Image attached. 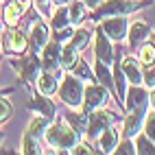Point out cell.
Instances as JSON below:
<instances>
[{
	"mask_svg": "<svg viewBox=\"0 0 155 155\" xmlns=\"http://www.w3.org/2000/svg\"><path fill=\"white\" fill-rule=\"evenodd\" d=\"M13 116V105L9 103L2 94H0V125H5V122Z\"/></svg>",
	"mask_w": 155,
	"mask_h": 155,
	"instance_id": "cell-30",
	"label": "cell"
},
{
	"mask_svg": "<svg viewBox=\"0 0 155 155\" xmlns=\"http://www.w3.org/2000/svg\"><path fill=\"white\" fill-rule=\"evenodd\" d=\"M107 101H109V90H107L105 85H101V83H90V85L85 87V96H83V111L90 116L94 109L105 107Z\"/></svg>",
	"mask_w": 155,
	"mask_h": 155,
	"instance_id": "cell-4",
	"label": "cell"
},
{
	"mask_svg": "<svg viewBox=\"0 0 155 155\" xmlns=\"http://www.w3.org/2000/svg\"><path fill=\"white\" fill-rule=\"evenodd\" d=\"M83 2H85L90 9H96L98 5H103V2H105V0H83Z\"/></svg>",
	"mask_w": 155,
	"mask_h": 155,
	"instance_id": "cell-37",
	"label": "cell"
},
{
	"mask_svg": "<svg viewBox=\"0 0 155 155\" xmlns=\"http://www.w3.org/2000/svg\"><path fill=\"white\" fill-rule=\"evenodd\" d=\"M98 147H101V153H114V149L118 147V142H120V131L116 127H107L105 131L98 136Z\"/></svg>",
	"mask_w": 155,
	"mask_h": 155,
	"instance_id": "cell-15",
	"label": "cell"
},
{
	"mask_svg": "<svg viewBox=\"0 0 155 155\" xmlns=\"http://www.w3.org/2000/svg\"><path fill=\"white\" fill-rule=\"evenodd\" d=\"M149 103H151V107L155 109V87H153V92L149 94Z\"/></svg>",
	"mask_w": 155,
	"mask_h": 155,
	"instance_id": "cell-39",
	"label": "cell"
},
{
	"mask_svg": "<svg viewBox=\"0 0 155 155\" xmlns=\"http://www.w3.org/2000/svg\"><path fill=\"white\" fill-rule=\"evenodd\" d=\"M144 118H147V109L129 111V116H127V120H125V136H127V138H133V136L140 131V127L144 125Z\"/></svg>",
	"mask_w": 155,
	"mask_h": 155,
	"instance_id": "cell-16",
	"label": "cell"
},
{
	"mask_svg": "<svg viewBox=\"0 0 155 155\" xmlns=\"http://www.w3.org/2000/svg\"><path fill=\"white\" fill-rule=\"evenodd\" d=\"M68 72H72V74L79 77L81 81H94V72L90 70V64H87V61H83V59H79Z\"/></svg>",
	"mask_w": 155,
	"mask_h": 155,
	"instance_id": "cell-23",
	"label": "cell"
},
{
	"mask_svg": "<svg viewBox=\"0 0 155 155\" xmlns=\"http://www.w3.org/2000/svg\"><path fill=\"white\" fill-rule=\"evenodd\" d=\"M48 125H50V118H46V116H37V118L31 120V125L26 127V133H24V136H28V138L42 142V138L46 136Z\"/></svg>",
	"mask_w": 155,
	"mask_h": 155,
	"instance_id": "cell-17",
	"label": "cell"
},
{
	"mask_svg": "<svg viewBox=\"0 0 155 155\" xmlns=\"http://www.w3.org/2000/svg\"><path fill=\"white\" fill-rule=\"evenodd\" d=\"M87 42H90V31H85V28H79L77 33L70 37V44L77 46L79 50H83V48L87 46Z\"/></svg>",
	"mask_w": 155,
	"mask_h": 155,
	"instance_id": "cell-29",
	"label": "cell"
},
{
	"mask_svg": "<svg viewBox=\"0 0 155 155\" xmlns=\"http://www.w3.org/2000/svg\"><path fill=\"white\" fill-rule=\"evenodd\" d=\"M68 11H70V22H72V24H79L81 20L85 18L87 5L83 2V0H72L70 7H68Z\"/></svg>",
	"mask_w": 155,
	"mask_h": 155,
	"instance_id": "cell-24",
	"label": "cell"
},
{
	"mask_svg": "<svg viewBox=\"0 0 155 155\" xmlns=\"http://www.w3.org/2000/svg\"><path fill=\"white\" fill-rule=\"evenodd\" d=\"M59 79H61V70L57 72H48V70H42V74L37 77V90L42 96H53L57 87H59Z\"/></svg>",
	"mask_w": 155,
	"mask_h": 155,
	"instance_id": "cell-13",
	"label": "cell"
},
{
	"mask_svg": "<svg viewBox=\"0 0 155 155\" xmlns=\"http://www.w3.org/2000/svg\"><path fill=\"white\" fill-rule=\"evenodd\" d=\"M136 151L142 153V155H155V142L147 136V133H142V136H138V140H136Z\"/></svg>",
	"mask_w": 155,
	"mask_h": 155,
	"instance_id": "cell-28",
	"label": "cell"
},
{
	"mask_svg": "<svg viewBox=\"0 0 155 155\" xmlns=\"http://www.w3.org/2000/svg\"><path fill=\"white\" fill-rule=\"evenodd\" d=\"M87 114L83 111V114H68L66 116V122L72 127V129H77L81 136H85V131H87Z\"/></svg>",
	"mask_w": 155,
	"mask_h": 155,
	"instance_id": "cell-22",
	"label": "cell"
},
{
	"mask_svg": "<svg viewBox=\"0 0 155 155\" xmlns=\"http://www.w3.org/2000/svg\"><path fill=\"white\" fill-rule=\"evenodd\" d=\"M31 109L37 111L39 116L50 118V120H53V116H55V105H53L46 96L42 98V94H39V96H33V101H31Z\"/></svg>",
	"mask_w": 155,
	"mask_h": 155,
	"instance_id": "cell-18",
	"label": "cell"
},
{
	"mask_svg": "<svg viewBox=\"0 0 155 155\" xmlns=\"http://www.w3.org/2000/svg\"><path fill=\"white\" fill-rule=\"evenodd\" d=\"M48 42H50V31H48L46 22H35L33 26H31V31H28V46H31V50L39 55Z\"/></svg>",
	"mask_w": 155,
	"mask_h": 155,
	"instance_id": "cell-9",
	"label": "cell"
},
{
	"mask_svg": "<svg viewBox=\"0 0 155 155\" xmlns=\"http://www.w3.org/2000/svg\"><path fill=\"white\" fill-rule=\"evenodd\" d=\"M138 59H140V64L144 66V68H151L153 64H155V46H153V42H144L142 46H140V55H138Z\"/></svg>",
	"mask_w": 155,
	"mask_h": 155,
	"instance_id": "cell-25",
	"label": "cell"
},
{
	"mask_svg": "<svg viewBox=\"0 0 155 155\" xmlns=\"http://www.w3.org/2000/svg\"><path fill=\"white\" fill-rule=\"evenodd\" d=\"M147 72H144V83H147V87H155V64L151 68H144Z\"/></svg>",
	"mask_w": 155,
	"mask_h": 155,
	"instance_id": "cell-35",
	"label": "cell"
},
{
	"mask_svg": "<svg viewBox=\"0 0 155 155\" xmlns=\"http://www.w3.org/2000/svg\"><path fill=\"white\" fill-rule=\"evenodd\" d=\"M22 9H20L15 2H13V0H11V2H9L7 7H5V24H9V26H15L18 22H20V18H22Z\"/></svg>",
	"mask_w": 155,
	"mask_h": 155,
	"instance_id": "cell-26",
	"label": "cell"
},
{
	"mask_svg": "<svg viewBox=\"0 0 155 155\" xmlns=\"http://www.w3.org/2000/svg\"><path fill=\"white\" fill-rule=\"evenodd\" d=\"M83 96H85V85L79 77H74L70 72L68 77L61 79V90H59V98L70 107H79L83 105Z\"/></svg>",
	"mask_w": 155,
	"mask_h": 155,
	"instance_id": "cell-2",
	"label": "cell"
},
{
	"mask_svg": "<svg viewBox=\"0 0 155 155\" xmlns=\"http://www.w3.org/2000/svg\"><path fill=\"white\" fill-rule=\"evenodd\" d=\"M22 153H42V142L24 136V140H22Z\"/></svg>",
	"mask_w": 155,
	"mask_h": 155,
	"instance_id": "cell-31",
	"label": "cell"
},
{
	"mask_svg": "<svg viewBox=\"0 0 155 155\" xmlns=\"http://www.w3.org/2000/svg\"><path fill=\"white\" fill-rule=\"evenodd\" d=\"M114 116H116L114 111H107V109H94V111L90 114V118H87V131H85V136H90V138H98L109 125H114Z\"/></svg>",
	"mask_w": 155,
	"mask_h": 155,
	"instance_id": "cell-5",
	"label": "cell"
},
{
	"mask_svg": "<svg viewBox=\"0 0 155 155\" xmlns=\"http://www.w3.org/2000/svg\"><path fill=\"white\" fill-rule=\"evenodd\" d=\"M70 153H74V155H85V153H94V147H90V144L85 142H79L74 149H72Z\"/></svg>",
	"mask_w": 155,
	"mask_h": 155,
	"instance_id": "cell-36",
	"label": "cell"
},
{
	"mask_svg": "<svg viewBox=\"0 0 155 155\" xmlns=\"http://www.w3.org/2000/svg\"><path fill=\"white\" fill-rule=\"evenodd\" d=\"M122 72L131 85H144V72H142V64L140 59H133V57H125L120 64Z\"/></svg>",
	"mask_w": 155,
	"mask_h": 155,
	"instance_id": "cell-12",
	"label": "cell"
},
{
	"mask_svg": "<svg viewBox=\"0 0 155 155\" xmlns=\"http://www.w3.org/2000/svg\"><path fill=\"white\" fill-rule=\"evenodd\" d=\"M0 144H2V133H0Z\"/></svg>",
	"mask_w": 155,
	"mask_h": 155,
	"instance_id": "cell-42",
	"label": "cell"
},
{
	"mask_svg": "<svg viewBox=\"0 0 155 155\" xmlns=\"http://www.w3.org/2000/svg\"><path fill=\"white\" fill-rule=\"evenodd\" d=\"M151 37V28L147 22H133L129 26V48H140Z\"/></svg>",
	"mask_w": 155,
	"mask_h": 155,
	"instance_id": "cell-14",
	"label": "cell"
},
{
	"mask_svg": "<svg viewBox=\"0 0 155 155\" xmlns=\"http://www.w3.org/2000/svg\"><path fill=\"white\" fill-rule=\"evenodd\" d=\"M94 74H96V79L101 81V85H105L109 92H111V90H116V83H114V74L109 72V66H107V64L98 61V64L94 66Z\"/></svg>",
	"mask_w": 155,
	"mask_h": 155,
	"instance_id": "cell-20",
	"label": "cell"
},
{
	"mask_svg": "<svg viewBox=\"0 0 155 155\" xmlns=\"http://www.w3.org/2000/svg\"><path fill=\"white\" fill-rule=\"evenodd\" d=\"M149 2H133V0H107V2L98 5L92 11V20H105V18H114V15H129L136 13L138 9L147 7Z\"/></svg>",
	"mask_w": 155,
	"mask_h": 155,
	"instance_id": "cell-1",
	"label": "cell"
},
{
	"mask_svg": "<svg viewBox=\"0 0 155 155\" xmlns=\"http://www.w3.org/2000/svg\"><path fill=\"white\" fill-rule=\"evenodd\" d=\"M101 28L105 31V35L111 42H122L129 33V22L127 15H114V18H105V22L101 24Z\"/></svg>",
	"mask_w": 155,
	"mask_h": 155,
	"instance_id": "cell-6",
	"label": "cell"
},
{
	"mask_svg": "<svg viewBox=\"0 0 155 155\" xmlns=\"http://www.w3.org/2000/svg\"><path fill=\"white\" fill-rule=\"evenodd\" d=\"M144 133L155 142V109L151 114H147V118H144Z\"/></svg>",
	"mask_w": 155,
	"mask_h": 155,
	"instance_id": "cell-33",
	"label": "cell"
},
{
	"mask_svg": "<svg viewBox=\"0 0 155 155\" xmlns=\"http://www.w3.org/2000/svg\"><path fill=\"white\" fill-rule=\"evenodd\" d=\"M42 70L48 72H57V70H64L61 68V42H48L42 50Z\"/></svg>",
	"mask_w": 155,
	"mask_h": 155,
	"instance_id": "cell-8",
	"label": "cell"
},
{
	"mask_svg": "<svg viewBox=\"0 0 155 155\" xmlns=\"http://www.w3.org/2000/svg\"><path fill=\"white\" fill-rule=\"evenodd\" d=\"M13 2H15L20 9H22V11H26V9H28V5H31V0H13Z\"/></svg>",
	"mask_w": 155,
	"mask_h": 155,
	"instance_id": "cell-38",
	"label": "cell"
},
{
	"mask_svg": "<svg viewBox=\"0 0 155 155\" xmlns=\"http://www.w3.org/2000/svg\"><path fill=\"white\" fill-rule=\"evenodd\" d=\"M11 68L20 74V79L26 83L37 81V77L42 74V59H37V53H31L24 59H11Z\"/></svg>",
	"mask_w": 155,
	"mask_h": 155,
	"instance_id": "cell-3",
	"label": "cell"
},
{
	"mask_svg": "<svg viewBox=\"0 0 155 155\" xmlns=\"http://www.w3.org/2000/svg\"><path fill=\"white\" fill-rule=\"evenodd\" d=\"M2 33H5V28H2V26H0V37H2Z\"/></svg>",
	"mask_w": 155,
	"mask_h": 155,
	"instance_id": "cell-41",
	"label": "cell"
},
{
	"mask_svg": "<svg viewBox=\"0 0 155 155\" xmlns=\"http://www.w3.org/2000/svg\"><path fill=\"white\" fill-rule=\"evenodd\" d=\"M79 53H81V50H79L77 46H72L70 42L64 44V46H61V68H64V70H70V68L79 61Z\"/></svg>",
	"mask_w": 155,
	"mask_h": 155,
	"instance_id": "cell-19",
	"label": "cell"
},
{
	"mask_svg": "<svg viewBox=\"0 0 155 155\" xmlns=\"http://www.w3.org/2000/svg\"><path fill=\"white\" fill-rule=\"evenodd\" d=\"M64 125H66V122H50V125H48L44 140H46V144H48L50 149H57L59 147L61 133H64Z\"/></svg>",
	"mask_w": 155,
	"mask_h": 155,
	"instance_id": "cell-21",
	"label": "cell"
},
{
	"mask_svg": "<svg viewBox=\"0 0 155 155\" xmlns=\"http://www.w3.org/2000/svg\"><path fill=\"white\" fill-rule=\"evenodd\" d=\"M114 153H118V155H131V153H138L136 151V144L131 142V138H127V140H122V142H118V147L114 149Z\"/></svg>",
	"mask_w": 155,
	"mask_h": 155,
	"instance_id": "cell-32",
	"label": "cell"
},
{
	"mask_svg": "<svg viewBox=\"0 0 155 155\" xmlns=\"http://www.w3.org/2000/svg\"><path fill=\"white\" fill-rule=\"evenodd\" d=\"M2 50L5 55L7 53H20L24 55V50L28 48V33L26 31H20V28H13V31H7L2 33Z\"/></svg>",
	"mask_w": 155,
	"mask_h": 155,
	"instance_id": "cell-7",
	"label": "cell"
},
{
	"mask_svg": "<svg viewBox=\"0 0 155 155\" xmlns=\"http://www.w3.org/2000/svg\"><path fill=\"white\" fill-rule=\"evenodd\" d=\"M50 22H53V28H55V31L68 28V24H72V22H70V11H68L66 7H59V11L53 15V20H50Z\"/></svg>",
	"mask_w": 155,
	"mask_h": 155,
	"instance_id": "cell-27",
	"label": "cell"
},
{
	"mask_svg": "<svg viewBox=\"0 0 155 155\" xmlns=\"http://www.w3.org/2000/svg\"><path fill=\"white\" fill-rule=\"evenodd\" d=\"M94 55H96V61H103V64H107V66L114 64L111 39L105 35V31H103L101 26L96 28V46H94Z\"/></svg>",
	"mask_w": 155,
	"mask_h": 155,
	"instance_id": "cell-10",
	"label": "cell"
},
{
	"mask_svg": "<svg viewBox=\"0 0 155 155\" xmlns=\"http://www.w3.org/2000/svg\"><path fill=\"white\" fill-rule=\"evenodd\" d=\"M149 105V94L142 85H131L127 96H125V109L127 111H136V109H147Z\"/></svg>",
	"mask_w": 155,
	"mask_h": 155,
	"instance_id": "cell-11",
	"label": "cell"
},
{
	"mask_svg": "<svg viewBox=\"0 0 155 155\" xmlns=\"http://www.w3.org/2000/svg\"><path fill=\"white\" fill-rule=\"evenodd\" d=\"M55 0H35V9L39 11V15H50V7H53Z\"/></svg>",
	"mask_w": 155,
	"mask_h": 155,
	"instance_id": "cell-34",
	"label": "cell"
},
{
	"mask_svg": "<svg viewBox=\"0 0 155 155\" xmlns=\"http://www.w3.org/2000/svg\"><path fill=\"white\" fill-rule=\"evenodd\" d=\"M149 39H151V42H153V46H155V33H151V37H149Z\"/></svg>",
	"mask_w": 155,
	"mask_h": 155,
	"instance_id": "cell-40",
	"label": "cell"
}]
</instances>
